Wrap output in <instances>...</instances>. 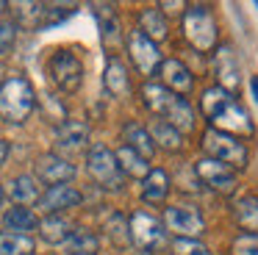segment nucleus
Wrapping results in <instances>:
<instances>
[{"label":"nucleus","mask_w":258,"mask_h":255,"mask_svg":"<svg viewBox=\"0 0 258 255\" xmlns=\"http://www.w3.org/2000/svg\"><path fill=\"white\" fill-rule=\"evenodd\" d=\"M200 108L206 114V119L211 122L214 131H222V133H230V136H252L255 133V125H252L250 114L244 111V105L233 97L230 92L214 86V89H206L200 97Z\"/></svg>","instance_id":"1"},{"label":"nucleus","mask_w":258,"mask_h":255,"mask_svg":"<svg viewBox=\"0 0 258 255\" xmlns=\"http://www.w3.org/2000/svg\"><path fill=\"white\" fill-rule=\"evenodd\" d=\"M142 100H145V105L153 111V114H158L161 119H167V125L175 128L178 133H191L195 131V125H197L195 108H191L183 97H178V94H172L169 89H164L161 83H145Z\"/></svg>","instance_id":"2"},{"label":"nucleus","mask_w":258,"mask_h":255,"mask_svg":"<svg viewBox=\"0 0 258 255\" xmlns=\"http://www.w3.org/2000/svg\"><path fill=\"white\" fill-rule=\"evenodd\" d=\"M36 105V97H34V86H31L25 78H9L3 86H0V116L6 122H25L31 116Z\"/></svg>","instance_id":"3"},{"label":"nucleus","mask_w":258,"mask_h":255,"mask_svg":"<svg viewBox=\"0 0 258 255\" xmlns=\"http://www.w3.org/2000/svg\"><path fill=\"white\" fill-rule=\"evenodd\" d=\"M217 20H214L208 6H189V11L183 14V36L189 39V44L200 53H208L217 44Z\"/></svg>","instance_id":"4"},{"label":"nucleus","mask_w":258,"mask_h":255,"mask_svg":"<svg viewBox=\"0 0 258 255\" xmlns=\"http://www.w3.org/2000/svg\"><path fill=\"white\" fill-rule=\"evenodd\" d=\"M203 150L208 153V158L211 161H219V164L225 166H247V158H250V153H247L244 142H239L236 136H230V133H222V131H206V136H203Z\"/></svg>","instance_id":"5"},{"label":"nucleus","mask_w":258,"mask_h":255,"mask_svg":"<svg viewBox=\"0 0 258 255\" xmlns=\"http://www.w3.org/2000/svg\"><path fill=\"white\" fill-rule=\"evenodd\" d=\"M128 230H131L128 236L134 238V244L139 249H145V252L164 249V247H167V241H169V238H167V227H164L153 214H147V211H136V214L131 216Z\"/></svg>","instance_id":"6"},{"label":"nucleus","mask_w":258,"mask_h":255,"mask_svg":"<svg viewBox=\"0 0 258 255\" xmlns=\"http://www.w3.org/2000/svg\"><path fill=\"white\" fill-rule=\"evenodd\" d=\"M86 164H89V175L95 177L97 186L111 188V192H119V188L125 186V175L119 172L117 158H114V153H111L108 147H103V144L92 147Z\"/></svg>","instance_id":"7"},{"label":"nucleus","mask_w":258,"mask_h":255,"mask_svg":"<svg viewBox=\"0 0 258 255\" xmlns=\"http://www.w3.org/2000/svg\"><path fill=\"white\" fill-rule=\"evenodd\" d=\"M53 83H56L61 92H78L81 83H84V64L75 53L70 50H56L50 55V64H47Z\"/></svg>","instance_id":"8"},{"label":"nucleus","mask_w":258,"mask_h":255,"mask_svg":"<svg viewBox=\"0 0 258 255\" xmlns=\"http://www.w3.org/2000/svg\"><path fill=\"white\" fill-rule=\"evenodd\" d=\"M164 227L172 230L178 238H197L206 230V222L200 211L191 205H169L164 214Z\"/></svg>","instance_id":"9"},{"label":"nucleus","mask_w":258,"mask_h":255,"mask_svg":"<svg viewBox=\"0 0 258 255\" xmlns=\"http://www.w3.org/2000/svg\"><path fill=\"white\" fill-rule=\"evenodd\" d=\"M128 50H131V61L136 64V70H139L142 75H153V72L158 70V64H161V53H158L156 42H150L142 31L131 33Z\"/></svg>","instance_id":"10"},{"label":"nucleus","mask_w":258,"mask_h":255,"mask_svg":"<svg viewBox=\"0 0 258 255\" xmlns=\"http://www.w3.org/2000/svg\"><path fill=\"white\" fill-rule=\"evenodd\" d=\"M197 177H200L206 186H211L214 192H222V194H230L236 188V175L230 166L219 164V161H211V158H203L197 164Z\"/></svg>","instance_id":"11"},{"label":"nucleus","mask_w":258,"mask_h":255,"mask_svg":"<svg viewBox=\"0 0 258 255\" xmlns=\"http://www.w3.org/2000/svg\"><path fill=\"white\" fill-rule=\"evenodd\" d=\"M158 75H161L164 83H167L164 89H169L172 94H189L191 89H195V78H191V72L186 70L178 58L161 61V64H158Z\"/></svg>","instance_id":"12"},{"label":"nucleus","mask_w":258,"mask_h":255,"mask_svg":"<svg viewBox=\"0 0 258 255\" xmlns=\"http://www.w3.org/2000/svg\"><path fill=\"white\" fill-rule=\"evenodd\" d=\"M214 70H217V75H219V89H225V92L239 89V81H241L239 58H236V53L228 44L214 53Z\"/></svg>","instance_id":"13"},{"label":"nucleus","mask_w":258,"mask_h":255,"mask_svg":"<svg viewBox=\"0 0 258 255\" xmlns=\"http://www.w3.org/2000/svg\"><path fill=\"white\" fill-rule=\"evenodd\" d=\"M81 203V192L67 183H58V186H50L45 194H39V208L47 211V214H58L64 208H75Z\"/></svg>","instance_id":"14"},{"label":"nucleus","mask_w":258,"mask_h":255,"mask_svg":"<svg viewBox=\"0 0 258 255\" xmlns=\"http://www.w3.org/2000/svg\"><path fill=\"white\" fill-rule=\"evenodd\" d=\"M36 177L50 186H58V183H67L70 177H75V166L58 155H42L36 161Z\"/></svg>","instance_id":"15"},{"label":"nucleus","mask_w":258,"mask_h":255,"mask_svg":"<svg viewBox=\"0 0 258 255\" xmlns=\"http://www.w3.org/2000/svg\"><path fill=\"white\" fill-rule=\"evenodd\" d=\"M103 83H106L108 94H114V97H128V94H131L128 70H125V64H122V61H117V58H108L106 72H103Z\"/></svg>","instance_id":"16"},{"label":"nucleus","mask_w":258,"mask_h":255,"mask_svg":"<svg viewBox=\"0 0 258 255\" xmlns=\"http://www.w3.org/2000/svg\"><path fill=\"white\" fill-rule=\"evenodd\" d=\"M56 142L61 150H81L86 142H89V128L84 125V122H64V125H58V133H56Z\"/></svg>","instance_id":"17"},{"label":"nucleus","mask_w":258,"mask_h":255,"mask_svg":"<svg viewBox=\"0 0 258 255\" xmlns=\"http://www.w3.org/2000/svg\"><path fill=\"white\" fill-rule=\"evenodd\" d=\"M169 194V177L164 169H150L147 177L142 180V197L147 203H164Z\"/></svg>","instance_id":"18"},{"label":"nucleus","mask_w":258,"mask_h":255,"mask_svg":"<svg viewBox=\"0 0 258 255\" xmlns=\"http://www.w3.org/2000/svg\"><path fill=\"white\" fill-rule=\"evenodd\" d=\"M36 227H39V236L45 238L47 244H61V241H67V238L73 236V225H70L64 216H58V214H50L47 219H42Z\"/></svg>","instance_id":"19"},{"label":"nucleus","mask_w":258,"mask_h":255,"mask_svg":"<svg viewBox=\"0 0 258 255\" xmlns=\"http://www.w3.org/2000/svg\"><path fill=\"white\" fill-rule=\"evenodd\" d=\"M114 158H117V166L122 175H131V177H147V172H150V166H147V161L142 158L139 153H134V150L128 147V144H122V147L114 153Z\"/></svg>","instance_id":"20"},{"label":"nucleus","mask_w":258,"mask_h":255,"mask_svg":"<svg viewBox=\"0 0 258 255\" xmlns=\"http://www.w3.org/2000/svg\"><path fill=\"white\" fill-rule=\"evenodd\" d=\"M125 142H128V147L134 150V153H139L145 161L156 153V144H153L150 133H147V128H142L139 122H128V125H125Z\"/></svg>","instance_id":"21"},{"label":"nucleus","mask_w":258,"mask_h":255,"mask_svg":"<svg viewBox=\"0 0 258 255\" xmlns=\"http://www.w3.org/2000/svg\"><path fill=\"white\" fill-rule=\"evenodd\" d=\"M9 197L17 205H31L39 203V186H36V177L31 175H20L9 183Z\"/></svg>","instance_id":"22"},{"label":"nucleus","mask_w":258,"mask_h":255,"mask_svg":"<svg viewBox=\"0 0 258 255\" xmlns=\"http://www.w3.org/2000/svg\"><path fill=\"white\" fill-rule=\"evenodd\" d=\"M233 216L247 233H258V197L255 194H247L239 203L233 205Z\"/></svg>","instance_id":"23"},{"label":"nucleus","mask_w":258,"mask_h":255,"mask_svg":"<svg viewBox=\"0 0 258 255\" xmlns=\"http://www.w3.org/2000/svg\"><path fill=\"white\" fill-rule=\"evenodd\" d=\"M139 22H142L139 31L145 33L150 42H153V39H164V36H167V31H169L167 17H164L158 9H145V11L139 14Z\"/></svg>","instance_id":"24"},{"label":"nucleus","mask_w":258,"mask_h":255,"mask_svg":"<svg viewBox=\"0 0 258 255\" xmlns=\"http://www.w3.org/2000/svg\"><path fill=\"white\" fill-rule=\"evenodd\" d=\"M34 249V238L28 233H0V255H28Z\"/></svg>","instance_id":"25"},{"label":"nucleus","mask_w":258,"mask_h":255,"mask_svg":"<svg viewBox=\"0 0 258 255\" xmlns=\"http://www.w3.org/2000/svg\"><path fill=\"white\" fill-rule=\"evenodd\" d=\"M3 222H6L9 233H25V230H34V227L39 225V219H36L28 208H12V211H6Z\"/></svg>","instance_id":"26"},{"label":"nucleus","mask_w":258,"mask_h":255,"mask_svg":"<svg viewBox=\"0 0 258 255\" xmlns=\"http://www.w3.org/2000/svg\"><path fill=\"white\" fill-rule=\"evenodd\" d=\"M150 139H153V144L161 142V147H164V150H172V153H178V150L183 147V139H180V133L175 131V128H169L167 122H156V125H153Z\"/></svg>","instance_id":"27"},{"label":"nucleus","mask_w":258,"mask_h":255,"mask_svg":"<svg viewBox=\"0 0 258 255\" xmlns=\"http://www.w3.org/2000/svg\"><path fill=\"white\" fill-rule=\"evenodd\" d=\"M70 244H73L75 255H92L97 249V236L92 230H73Z\"/></svg>","instance_id":"28"},{"label":"nucleus","mask_w":258,"mask_h":255,"mask_svg":"<svg viewBox=\"0 0 258 255\" xmlns=\"http://www.w3.org/2000/svg\"><path fill=\"white\" fill-rule=\"evenodd\" d=\"M230 255H258V233H239L230 244Z\"/></svg>","instance_id":"29"},{"label":"nucleus","mask_w":258,"mask_h":255,"mask_svg":"<svg viewBox=\"0 0 258 255\" xmlns=\"http://www.w3.org/2000/svg\"><path fill=\"white\" fill-rule=\"evenodd\" d=\"M172 249H175V255H211L200 241H195V238H175Z\"/></svg>","instance_id":"30"},{"label":"nucleus","mask_w":258,"mask_h":255,"mask_svg":"<svg viewBox=\"0 0 258 255\" xmlns=\"http://www.w3.org/2000/svg\"><path fill=\"white\" fill-rule=\"evenodd\" d=\"M100 36H103V44H106L108 50H117L119 44H122V36H119V28H117V22H114V20H106V22H103Z\"/></svg>","instance_id":"31"},{"label":"nucleus","mask_w":258,"mask_h":255,"mask_svg":"<svg viewBox=\"0 0 258 255\" xmlns=\"http://www.w3.org/2000/svg\"><path fill=\"white\" fill-rule=\"evenodd\" d=\"M108 236L114 238V244H117V247H125V244H128V225H125V219L122 216H114L111 219V225H108Z\"/></svg>","instance_id":"32"},{"label":"nucleus","mask_w":258,"mask_h":255,"mask_svg":"<svg viewBox=\"0 0 258 255\" xmlns=\"http://www.w3.org/2000/svg\"><path fill=\"white\" fill-rule=\"evenodd\" d=\"M14 39H17V25L14 22H3L0 25V55H6L14 47Z\"/></svg>","instance_id":"33"},{"label":"nucleus","mask_w":258,"mask_h":255,"mask_svg":"<svg viewBox=\"0 0 258 255\" xmlns=\"http://www.w3.org/2000/svg\"><path fill=\"white\" fill-rule=\"evenodd\" d=\"M6 155H9V142H0V166H3Z\"/></svg>","instance_id":"34"},{"label":"nucleus","mask_w":258,"mask_h":255,"mask_svg":"<svg viewBox=\"0 0 258 255\" xmlns=\"http://www.w3.org/2000/svg\"><path fill=\"white\" fill-rule=\"evenodd\" d=\"M180 6H183V3H161V9L164 11H175V9H180ZM164 11H161V14H164Z\"/></svg>","instance_id":"35"},{"label":"nucleus","mask_w":258,"mask_h":255,"mask_svg":"<svg viewBox=\"0 0 258 255\" xmlns=\"http://www.w3.org/2000/svg\"><path fill=\"white\" fill-rule=\"evenodd\" d=\"M250 89H252V94H255V100H258V75L250 81Z\"/></svg>","instance_id":"36"},{"label":"nucleus","mask_w":258,"mask_h":255,"mask_svg":"<svg viewBox=\"0 0 258 255\" xmlns=\"http://www.w3.org/2000/svg\"><path fill=\"white\" fill-rule=\"evenodd\" d=\"M0 203H3V186H0Z\"/></svg>","instance_id":"37"}]
</instances>
